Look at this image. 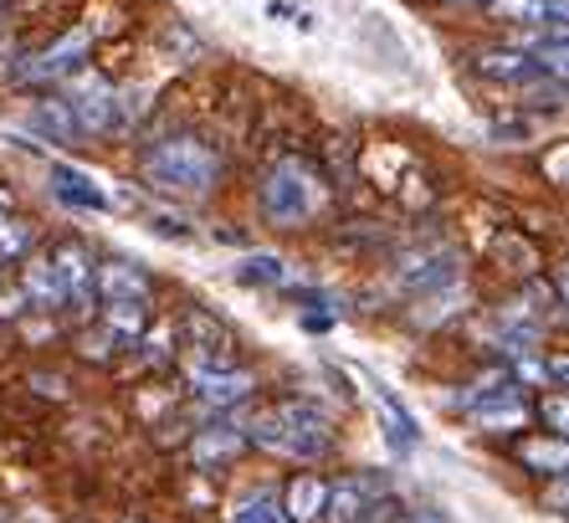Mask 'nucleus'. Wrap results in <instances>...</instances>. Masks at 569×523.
Instances as JSON below:
<instances>
[{
  "instance_id": "nucleus-20",
  "label": "nucleus",
  "mask_w": 569,
  "mask_h": 523,
  "mask_svg": "<svg viewBox=\"0 0 569 523\" xmlns=\"http://www.w3.org/2000/svg\"><path fill=\"white\" fill-rule=\"evenodd\" d=\"M375 406H380L385 436L396 442V452H406V446L416 442V421H411V411L400 406V401H396V395H390V391H380V395H375Z\"/></svg>"
},
{
  "instance_id": "nucleus-6",
  "label": "nucleus",
  "mask_w": 569,
  "mask_h": 523,
  "mask_svg": "<svg viewBox=\"0 0 569 523\" xmlns=\"http://www.w3.org/2000/svg\"><path fill=\"white\" fill-rule=\"evenodd\" d=\"M190 385H196V395L216 411L241 406V401L257 391V379L247 375V369H231V365H196L190 369Z\"/></svg>"
},
{
  "instance_id": "nucleus-25",
  "label": "nucleus",
  "mask_w": 569,
  "mask_h": 523,
  "mask_svg": "<svg viewBox=\"0 0 569 523\" xmlns=\"http://www.w3.org/2000/svg\"><path fill=\"white\" fill-rule=\"evenodd\" d=\"M108 328H113V339H139L144 303H108Z\"/></svg>"
},
{
  "instance_id": "nucleus-1",
  "label": "nucleus",
  "mask_w": 569,
  "mask_h": 523,
  "mask_svg": "<svg viewBox=\"0 0 569 523\" xmlns=\"http://www.w3.org/2000/svg\"><path fill=\"white\" fill-rule=\"evenodd\" d=\"M216 175H221V165L200 139H164L159 149L144 155V180L170 190V196H206Z\"/></svg>"
},
{
  "instance_id": "nucleus-10",
  "label": "nucleus",
  "mask_w": 569,
  "mask_h": 523,
  "mask_svg": "<svg viewBox=\"0 0 569 523\" xmlns=\"http://www.w3.org/2000/svg\"><path fill=\"white\" fill-rule=\"evenodd\" d=\"M93 293H103V303H144L149 277L133 262H103L93 273Z\"/></svg>"
},
{
  "instance_id": "nucleus-11",
  "label": "nucleus",
  "mask_w": 569,
  "mask_h": 523,
  "mask_svg": "<svg viewBox=\"0 0 569 523\" xmlns=\"http://www.w3.org/2000/svg\"><path fill=\"white\" fill-rule=\"evenodd\" d=\"M323 503H329V483L303 472V477H292L288 497H282V519L288 523H318L323 519Z\"/></svg>"
},
{
  "instance_id": "nucleus-23",
  "label": "nucleus",
  "mask_w": 569,
  "mask_h": 523,
  "mask_svg": "<svg viewBox=\"0 0 569 523\" xmlns=\"http://www.w3.org/2000/svg\"><path fill=\"white\" fill-rule=\"evenodd\" d=\"M31 124H37L47 139H57V145H67V139H78V124H72V114H67V103H41L37 114H31Z\"/></svg>"
},
{
  "instance_id": "nucleus-7",
  "label": "nucleus",
  "mask_w": 569,
  "mask_h": 523,
  "mask_svg": "<svg viewBox=\"0 0 569 523\" xmlns=\"http://www.w3.org/2000/svg\"><path fill=\"white\" fill-rule=\"evenodd\" d=\"M52 196L72 210H113V196L78 165H52Z\"/></svg>"
},
{
  "instance_id": "nucleus-27",
  "label": "nucleus",
  "mask_w": 569,
  "mask_h": 523,
  "mask_svg": "<svg viewBox=\"0 0 569 523\" xmlns=\"http://www.w3.org/2000/svg\"><path fill=\"white\" fill-rule=\"evenodd\" d=\"M149 226H154V231H159V236H180V241H186V236H190V226L170 221V216H154V221H149Z\"/></svg>"
},
{
  "instance_id": "nucleus-19",
  "label": "nucleus",
  "mask_w": 569,
  "mask_h": 523,
  "mask_svg": "<svg viewBox=\"0 0 569 523\" xmlns=\"http://www.w3.org/2000/svg\"><path fill=\"white\" fill-rule=\"evenodd\" d=\"M231 523H288V519H282V497L272 493V487H257V493L237 497Z\"/></svg>"
},
{
  "instance_id": "nucleus-30",
  "label": "nucleus",
  "mask_w": 569,
  "mask_h": 523,
  "mask_svg": "<svg viewBox=\"0 0 569 523\" xmlns=\"http://www.w3.org/2000/svg\"><path fill=\"white\" fill-rule=\"evenodd\" d=\"M406 523H441L437 513H416V519H406Z\"/></svg>"
},
{
  "instance_id": "nucleus-17",
  "label": "nucleus",
  "mask_w": 569,
  "mask_h": 523,
  "mask_svg": "<svg viewBox=\"0 0 569 523\" xmlns=\"http://www.w3.org/2000/svg\"><path fill=\"white\" fill-rule=\"evenodd\" d=\"M451 277H457V262H451V251H437V257H416V262H406L400 283H406L411 293H431V288H447Z\"/></svg>"
},
{
  "instance_id": "nucleus-9",
  "label": "nucleus",
  "mask_w": 569,
  "mask_h": 523,
  "mask_svg": "<svg viewBox=\"0 0 569 523\" xmlns=\"http://www.w3.org/2000/svg\"><path fill=\"white\" fill-rule=\"evenodd\" d=\"M529 416V406H523V395H518V385H488V401L482 406H472V421L482 426V432H508V426H518V421Z\"/></svg>"
},
{
  "instance_id": "nucleus-13",
  "label": "nucleus",
  "mask_w": 569,
  "mask_h": 523,
  "mask_svg": "<svg viewBox=\"0 0 569 523\" xmlns=\"http://www.w3.org/2000/svg\"><path fill=\"white\" fill-rule=\"evenodd\" d=\"M523 52L533 57V67H539L543 78H555L569 88V31H539V37L523 41Z\"/></svg>"
},
{
  "instance_id": "nucleus-21",
  "label": "nucleus",
  "mask_w": 569,
  "mask_h": 523,
  "mask_svg": "<svg viewBox=\"0 0 569 523\" xmlns=\"http://www.w3.org/2000/svg\"><path fill=\"white\" fill-rule=\"evenodd\" d=\"M523 467H533V472H559V477H565L569 472V442L565 436H549V442H529L523 446Z\"/></svg>"
},
{
  "instance_id": "nucleus-14",
  "label": "nucleus",
  "mask_w": 569,
  "mask_h": 523,
  "mask_svg": "<svg viewBox=\"0 0 569 523\" xmlns=\"http://www.w3.org/2000/svg\"><path fill=\"white\" fill-rule=\"evenodd\" d=\"M477 72L482 78H498V82H533L539 78V67L523 47H492V52L477 57Z\"/></svg>"
},
{
  "instance_id": "nucleus-22",
  "label": "nucleus",
  "mask_w": 569,
  "mask_h": 523,
  "mask_svg": "<svg viewBox=\"0 0 569 523\" xmlns=\"http://www.w3.org/2000/svg\"><path fill=\"white\" fill-rule=\"evenodd\" d=\"M27 298L37 303V308H57V303H67L62 283H57V273H52V262H31L27 267Z\"/></svg>"
},
{
  "instance_id": "nucleus-24",
  "label": "nucleus",
  "mask_w": 569,
  "mask_h": 523,
  "mask_svg": "<svg viewBox=\"0 0 569 523\" xmlns=\"http://www.w3.org/2000/svg\"><path fill=\"white\" fill-rule=\"evenodd\" d=\"M31 251V226L16 221L11 210H0V262H16Z\"/></svg>"
},
{
  "instance_id": "nucleus-8",
  "label": "nucleus",
  "mask_w": 569,
  "mask_h": 523,
  "mask_svg": "<svg viewBox=\"0 0 569 523\" xmlns=\"http://www.w3.org/2000/svg\"><path fill=\"white\" fill-rule=\"evenodd\" d=\"M488 11L503 21H523V27L569 31V0H488Z\"/></svg>"
},
{
  "instance_id": "nucleus-3",
  "label": "nucleus",
  "mask_w": 569,
  "mask_h": 523,
  "mask_svg": "<svg viewBox=\"0 0 569 523\" xmlns=\"http://www.w3.org/2000/svg\"><path fill=\"white\" fill-rule=\"evenodd\" d=\"M247 442H257L262 452H278V457L313 462V457H323V452L333 446V432H303V426L282 421L278 411H262L257 421H247Z\"/></svg>"
},
{
  "instance_id": "nucleus-18",
  "label": "nucleus",
  "mask_w": 569,
  "mask_h": 523,
  "mask_svg": "<svg viewBox=\"0 0 569 523\" xmlns=\"http://www.w3.org/2000/svg\"><path fill=\"white\" fill-rule=\"evenodd\" d=\"M237 283H247V288H282L288 283V262L278 251H252V257L237 262Z\"/></svg>"
},
{
  "instance_id": "nucleus-4",
  "label": "nucleus",
  "mask_w": 569,
  "mask_h": 523,
  "mask_svg": "<svg viewBox=\"0 0 569 523\" xmlns=\"http://www.w3.org/2000/svg\"><path fill=\"white\" fill-rule=\"evenodd\" d=\"M62 103H67V114H72V124H78V134H108L113 118H119V98H113V88H108L98 72H82Z\"/></svg>"
},
{
  "instance_id": "nucleus-26",
  "label": "nucleus",
  "mask_w": 569,
  "mask_h": 523,
  "mask_svg": "<svg viewBox=\"0 0 569 523\" xmlns=\"http://www.w3.org/2000/svg\"><path fill=\"white\" fill-rule=\"evenodd\" d=\"M539 416H543V426H555V432L569 442V395H549L539 406Z\"/></svg>"
},
{
  "instance_id": "nucleus-5",
  "label": "nucleus",
  "mask_w": 569,
  "mask_h": 523,
  "mask_svg": "<svg viewBox=\"0 0 569 523\" xmlns=\"http://www.w3.org/2000/svg\"><path fill=\"white\" fill-rule=\"evenodd\" d=\"M88 52H93V37L88 31H67L62 41H52L41 57H31L27 67H21V78L27 82H57V78H72L82 62H88Z\"/></svg>"
},
{
  "instance_id": "nucleus-28",
  "label": "nucleus",
  "mask_w": 569,
  "mask_h": 523,
  "mask_svg": "<svg viewBox=\"0 0 569 523\" xmlns=\"http://www.w3.org/2000/svg\"><path fill=\"white\" fill-rule=\"evenodd\" d=\"M543 379H559V385H569V354L549 359V365H543Z\"/></svg>"
},
{
  "instance_id": "nucleus-12",
  "label": "nucleus",
  "mask_w": 569,
  "mask_h": 523,
  "mask_svg": "<svg viewBox=\"0 0 569 523\" xmlns=\"http://www.w3.org/2000/svg\"><path fill=\"white\" fill-rule=\"evenodd\" d=\"M52 273H57V283H62V298L67 303H88V298H93V262H88V251H82V247H62V251H57Z\"/></svg>"
},
{
  "instance_id": "nucleus-29",
  "label": "nucleus",
  "mask_w": 569,
  "mask_h": 523,
  "mask_svg": "<svg viewBox=\"0 0 569 523\" xmlns=\"http://www.w3.org/2000/svg\"><path fill=\"white\" fill-rule=\"evenodd\" d=\"M549 503H555L559 513H569V472H565V483H559L555 493H549Z\"/></svg>"
},
{
  "instance_id": "nucleus-2",
  "label": "nucleus",
  "mask_w": 569,
  "mask_h": 523,
  "mask_svg": "<svg viewBox=\"0 0 569 523\" xmlns=\"http://www.w3.org/2000/svg\"><path fill=\"white\" fill-rule=\"evenodd\" d=\"M318 200H323V190H318L313 170L298 159H282L262 185V216L272 226H303L318 210Z\"/></svg>"
},
{
  "instance_id": "nucleus-31",
  "label": "nucleus",
  "mask_w": 569,
  "mask_h": 523,
  "mask_svg": "<svg viewBox=\"0 0 569 523\" xmlns=\"http://www.w3.org/2000/svg\"><path fill=\"white\" fill-rule=\"evenodd\" d=\"M0 210H11V196H6V190H0Z\"/></svg>"
},
{
  "instance_id": "nucleus-16",
  "label": "nucleus",
  "mask_w": 569,
  "mask_h": 523,
  "mask_svg": "<svg viewBox=\"0 0 569 523\" xmlns=\"http://www.w3.org/2000/svg\"><path fill=\"white\" fill-rule=\"evenodd\" d=\"M241 446H247V432H237V426H206L196 436V446H190V457H196V467H226Z\"/></svg>"
},
{
  "instance_id": "nucleus-15",
  "label": "nucleus",
  "mask_w": 569,
  "mask_h": 523,
  "mask_svg": "<svg viewBox=\"0 0 569 523\" xmlns=\"http://www.w3.org/2000/svg\"><path fill=\"white\" fill-rule=\"evenodd\" d=\"M375 509L370 497V483H359V477H345L339 487H329V503H323V513H329V523H365Z\"/></svg>"
}]
</instances>
